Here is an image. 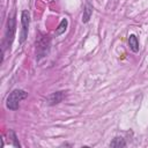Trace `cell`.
Segmentation results:
<instances>
[{
	"instance_id": "obj_8",
	"label": "cell",
	"mask_w": 148,
	"mask_h": 148,
	"mask_svg": "<svg viewBox=\"0 0 148 148\" xmlns=\"http://www.w3.org/2000/svg\"><path fill=\"white\" fill-rule=\"evenodd\" d=\"M109 146L112 147V148H121V147H125V146H126V142H125V140H124L121 136H116V138L110 142Z\"/></svg>"
},
{
	"instance_id": "obj_3",
	"label": "cell",
	"mask_w": 148,
	"mask_h": 148,
	"mask_svg": "<svg viewBox=\"0 0 148 148\" xmlns=\"http://www.w3.org/2000/svg\"><path fill=\"white\" fill-rule=\"evenodd\" d=\"M15 31H16V20H15V15L10 16L7 21V30H6V37H5V45L8 47H10L14 36H15Z\"/></svg>"
},
{
	"instance_id": "obj_6",
	"label": "cell",
	"mask_w": 148,
	"mask_h": 148,
	"mask_svg": "<svg viewBox=\"0 0 148 148\" xmlns=\"http://www.w3.org/2000/svg\"><path fill=\"white\" fill-rule=\"evenodd\" d=\"M91 14H92V6L87 2L86 6H84V9H83V15H82V22L83 23H87L90 17H91Z\"/></svg>"
},
{
	"instance_id": "obj_9",
	"label": "cell",
	"mask_w": 148,
	"mask_h": 148,
	"mask_svg": "<svg viewBox=\"0 0 148 148\" xmlns=\"http://www.w3.org/2000/svg\"><path fill=\"white\" fill-rule=\"evenodd\" d=\"M8 138L10 139L12 146L17 147V148H20V147H21V145H20V142H18V140H17V136H16V134H15V132H14L13 130H10V131H9V133H8Z\"/></svg>"
},
{
	"instance_id": "obj_7",
	"label": "cell",
	"mask_w": 148,
	"mask_h": 148,
	"mask_svg": "<svg viewBox=\"0 0 148 148\" xmlns=\"http://www.w3.org/2000/svg\"><path fill=\"white\" fill-rule=\"evenodd\" d=\"M128 45H130V49L133 52H138L139 51V40H138V37L135 35H130V37H128Z\"/></svg>"
},
{
	"instance_id": "obj_5",
	"label": "cell",
	"mask_w": 148,
	"mask_h": 148,
	"mask_svg": "<svg viewBox=\"0 0 148 148\" xmlns=\"http://www.w3.org/2000/svg\"><path fill=\"white\" fill-rule=\"evenodd\" d=\"M64 98H65V92L64 91H56V92H52L51 95H49L46 101H47L49 105H56V104L60 103Z\"/></svg>"
},
{
	"instance_id": "obj_2",
	"label": "cell",
	"mask_w": 148,
	"mask_h": 148,
	"mask_svg": "<svg viewBox=\"0 0 148 148\" xmlns=\"http://www.w3.org/2000/svg\"><path fill=\"white\" fill-rule=\"evenodd\" d=\"M50 44H51V39L49 36H43L36 45V57L39 60L40 58H44L49 51H50Z\"/></svg>"
},
{
	"instance_id": "obj_4",
	"label": "cell",
	"mask_w": 148,
	"mask_h": 148,
	"mask_svg": "<svg viewBox=\"0 0 148 148\" xmlns=\"http://www.w3.org/2000/svg\"><path fill=\"white\" fill-rule=\"evenodd\" d=\"M21 34H20V43H23L28 37L29 24H30V14L28 10H22L21 13Z\"/></svg>"
},
{
	"instance_id": "obj_1",
	"label": "cell",
	"mask_w": 148,
	"mask_h": 148,
	"mask_svg": "<svg viewBox=\"0 0 148 148\" xmlns=\"http://www.w3.org/2000/svg\"><path fill=\"white\" fill-rule=\"evenodd\" d=\"M28 97V92L22 89H14L6 99V106L9 110H17L20 106V102Z\"/></svg>"
},
{
	"instance_id": "obj_10",
	"label": "cell",
	"mask_w": 148,
	"mask_h": 148,
	"mask_svg": "<svg viewBox=\"0 0 148 148\" xmlns=\"http://www.w3.org/2000/svg\"><path fill=\"white\" fill-rule=\"evenodd\" d=\"M67 20L66 18H62L61 20V22H60V24H59V27L57 28V30H56V35L57 36H59V35H61V34H64L65 31H66V28H67Z\"/></svg>"
}]
</instances>
